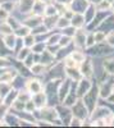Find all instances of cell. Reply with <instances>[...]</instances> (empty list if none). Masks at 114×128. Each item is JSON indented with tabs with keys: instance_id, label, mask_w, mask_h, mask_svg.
<instances>
[{
	"instance_id": "1",
	"label": "cell",
	"mask_w": 114,
	"mask_h": 128,
	"mask_svg": "<svg viewBox=\"0 0 114 128\" xmlns=\"http://www.w3.org/2000/svg\"><path fill=\"white\" fill-rule=\"evenodd\" d=\"M98 98H99V87H94V86L88 90V92L85 96H82V99H84L82 101H84V104L86 105V108L88 109L90 113L96 108Z\"/></svg>"
},
{
	"instance_id": "2",
	"label": "cell",
	"mask_w": 114,
	"mask_h": 128,
	"mask_svg": "<svg viewBox=\"0 0 114 128\" xmlns=\"http://www.w3.org/2000/svg\"><path fill=\"white\" fill-rule=\"evenodd\" d=\"M72 106H73V110H72V112H73V113H72V114H73V116H77V118H80L82 122L86 120L88 116H90V112H88V109L86 108V105L84 104V101H82V100L76 101Z\"/></svg>"
},
{
	"instance_id": "3",
	"label": "cell",
	"mask_w": 114,
	"mask_h": 128,
	"mask_svg": "<svg viewBox=\"0 0 114 128\" xmlns=\"http://www.w3.org/2000/svg\"><path fill=\"white\" fill-rule=\"evenodd\" d=\"M80 72L82 74V77L85 78H91L94 76V64H92L91 59H86L84 62L80 63Z\"/></svg>"
},
{
	"instance_id": "4",
	"label": "cell",
	"mask_w": 114,
	"mask_h": 128,
	"mask_svg": "<svg viewBox=\"0 0 114 128\" xmlns=\"http://www.w3.org/2000/svg\"><path fill=\"white\" fill-rule=\"evenodd\" d=\"M73 42L77 49L86 48V34L82 28H77L73 35Z\"/></svg>"
},
{
	"instance_id": "5",
	"label": "cell",
	"mask_w": 114,
	"mask_h": 128,
	"mask_svg": "<svg viewBox=\"0 0 114 128\" xmlns=\"http://www.w3.org/2000/svg\"><path fill=\"white\" fill-rule=\"evenodd\" d=\"M112 114V112L108 108H104V106H99V108H95L90 113L91 115V120H96V119H106L108 116Z\"/></svg>"
},
{
	"instance_id": "6",
	"label": "cell",
	"mask_w": 114,
	"mask_h": 128,
	"mask_svg": "<svg viewBox=\"0 0 114 128\" xmlns=\"http://www.w3.org/2000/svg\"><path fill=\"white\" fill-rule=\"evenodd\" d=\"M114 91V82L113 81H106L99 87V98L106 99L108 96Z\"/></svg>"
},
{
	"instance_id": "7",
	"label": "cell",
	"mask_w": 114,
	"mask_h": 128,
	"mask_svg": "<svg viewBox=\"0 0 114 128\" xmlns=\"http://www.w3.org/2000/svg\"><path fill=\"white\" fill-rule=\"evenodd\" d=\"M92 87V83L90 82V78H81L78 81V88H77V95L80 96V98H82V96H85L88 90Z\"/></svg>"
},
{
	"instance_id": "8",
	"label": "cell",
	"mask_w": 114,
	"mask_h": 128,
	"mask_svg": "<svg viewBox=\"0 0 114 128\" xmlns=\"http://www.w3.org/2000/svg\"><path fill=\"white\" fill-rule=\"evenodd\" d=\"M70 24L73 26L74 28H82L86 24L84 14H82V13H74L73 17L70 18Z\"/></svg>"
},
{
	"instance_id": "9",
	"label": "cell",
	"mask_w": 114,
	"mask_h": 128,
	"mask_svg": "<svg viewBox=\"0 0 114 128\" xmlns=\"http://www.w3.org/2000/svg\"><path fill=\"white\" fill-rule=\"evenodd\" d=\"M102 68L104 72H106L108 74L114 77V58H108L102 62Z\"/></svg>"
},
{
	"instance_id": "10",
	"label": "cell",
	"mask_w": 114,
	"mask_h": 128,
	"mask_svg": "<svg viewBox=\"0 0 114 128\" xmlns=\"http://www.w3.org/2000/svg\"><path fill=\"white\" fill-rule=\"evenodd\" d=\"M66 70H67V74L70 77V80L72 81H80L81 78H82V74H81V72H80V69L76 67V68H66Z\"/></svg>"
},
{
	"instance_id": "11",
	"label": "cell",
	"mask_w": 114,
	"mask_h": 128,
	"mask_svg": "<svg viewBox=\"0 0 114 128\" xmlns=\"http://www.w3.org/2000/svg\"><path fill=\"white\" fill-rule=\"evenodd\" d=\"M69 56L72 58V59H74V62H77L78 64L81 63V62H84L85 60V52L84 51H81L80 49H77V50H73V51H72L70 52V54H69Z\"/></svg>"
},
{
	"instance_id": "12",
	"label": "cell",
	"mask_w": 114,
	"mask_h": 128,
	"mask_svg": "<svg viewBox=\"0 0 114 128\" xmlns=\"http://www.w3.org/2000/svg\"><path fill=\"white\" fill-rule=\"evenodd\" d=\"M27 88L32 94H38V92H41V84L38 81H30L27 84Z\"/></svg>"
},
{
	"instance_id": "13",
	"label": "cell",
	"mask_w": 114,
	"mask_h": 128,
	"mask_svg": "<svg viewBox=\"0 0 114 128\" xmlns=\"http://www.w3.org/2000/svg\"><path fill=\"white\" fill-rule=\"evenodd\" d=\"M35 95H36V96H35L36 105L38 106V108H42V106L45 105V102H46V98H45V95H44V94H41V92L35 94Z\"/></svg>"
},
{
	"instance_id": "14",
	"label": "cell",
	"mask_w": 114,
	"mask_h": 128,
	"mask_svg": "<svg viewBox=\"0 0 114 128\" xmlns=\"http://www.w3.org/2000/svg\"><path fill=\"white\" fill-rule=\"evenodd\" d=\"M105 36H106V34L102 32V31H100V30L94 32V38H95L96 44H99V42H104L105 41Z\"/></svg>"
},
{
	"instance_id": "15",
	"label": "cell",
	"mask_w": 114,
	"mask_h": 128,
	"mask_svg": "<svg viewBox=\"0 0 114 128\" xmlns=\"http://www.w3.org/2000/svg\"><path fill=\"white\" fill-rule=\"evenodd\" d=\"M69 24H70V20H69L68 18H66L64 16L60 17V18L58 19V22H56V26H58L59 28H66V27H68Z\"/></svg>"
},
{
	"instance_id": "16",
	"label": "cell",
	"mask_w": 114,
	"mask_h": 128,
	"mask_svg": "<svg viewBox=\"0 0 114 128\" xmlns=\"http://www.w3.org/2000/svg\"><path fill=\"white\" fill-rule=\"evenodd\" d=\"M72 42V37H69V36H66V35H63V36H60L59 37V41H58V44H59V46H68L69 44Z\"/></svg>"
},
{
	"instance_id": "17",
	"label": "cell",
	"mask_w": 114,
	"mask_h": 128,
	"mask_svg": "<svg viewBox=\"0 0 114 128\" xmlns=\"http://www.w3.org/2000/svg\"><path fill=\"white\" fill-rule=\"evenodd\" d=\"M64 67L66 68H76V67H78V63L77 62H74V59H72L69 55L66 58V60H64Z\"/></svg>"
},
{
	"instance_id": "18",
	"label": "cell",
	"mask_w": 114,
	"mask_h": 128,
	"mask_svg": "<svg viewBox=\"0 0 114 128\" xmlns=\"http://www.w3.org/2000/svg\"><path fill=\"white\" fill-rule=\"evenodd\" d=\"M96 9H99V10H110V3L108 2V0H101L100 3H98Z\"/></svg>"
},
{
	"instance_id": "19",
	"label": "cell",
	"mask_w": 114,
	"mask_h": 128,
	"mask_svg": "<svg viewBox=\"0 0 114 128\" xmlns=\"http://www.w3.org/2000/svg\"><path fill=\"white\" fill-rule=\"evenodd\" d=\"M95 44L96 42H95V38H94V32L87 34L86 35V48H92Z\"/></svg>"
},
{
	"instance_id": "20",
	"label": "cell",
	"mask_w": 114,
	"mask_h": 128,
	"mask_svg": "<svg viewBox=\"0 0 114 128\" xmlns=\"http://www.w3.org/2000/svg\"><path fill=\"white\" fill-rule=\"evenodd\" d=\"M105 42H106L109 46H112L114 49V31H110V32H108V34H106Z\"/></svg>"
},
{
	"instance_id": "21",
	"label": "cell",
	"mask_w": 114,
	"mask_h": 128,
	"mask_svg": "<svg viewBox=\"0 0 114 128\" xmlns=\"http://www.w3.org/2000/svg\"><path fill=\"white\" fill-rule=\"evenodd\" d=\"M45 66H42V64H35V66H32V68H31V70H32V73H36V74H41L45 72Z\"/></svg>"
},
{
	"instance_id": "22",
	"label": "cell",
	"mask_w": 114,
	"mask_h": 128,
	"mask_svg": "<svg viewBox=\"0 0 114 128\" xmlns=\"http://www.w3.org/2000/svg\"><path fill=\"white\" fill-rule=\"evenodd\" d=\"M44 14H45L46 17H51V16L56 14V8H55L54 5H48L46 9L44 10Z\"/></svg>"
},
{
	"instance_id": "23",
	"label": "cell",
	"mask_w": 114,
	"mask_h": 128,
	"mask_svg": "<svg viewBox=\"0 0 114 128\" xmlns=\"http://www.w3.org/2000/svg\"><path fill=\"white\" fill-rule=\"evenodd\" d=\"M0 31H2V34H4V35H9L10 32H12V27L6 23H4V24L0 26Z\"/></svg>"
},
{
	"instance_id": "24",
	"label": "cell",
	"mask_w": 114,
	"mask_h": 128,
	"mask_svg": "<svg viewBox=\"0 0 114 128\" xmlns=\"http://www.w3.org/2000/svg\"><path fill=\"white\" fill-rule=\"evenodd\" d=\"M5 44L9 46V48H13L14 46V44H16V38L12 36V35H10L9 34V36L6 37V41H5Z\"/></svg>"
},
{
	"instance_id": "25",
	"label": "cell",
	"mask_w": 114,
	"mask_h": 128,
	"mask_svg": "<svg viewBox=\"0 0 114 128\" xmlns=\"http://www.w3.org/2000/svg\"><path fill=\"white\" fill-rule=\"evenodd\" d=\"M28 50L27 49H24V50H22V51H20V54H19V59H22V58H24L27 54H28V52H27Z\"/></svg>"
},
{
	"instance_id": "26",
	"label": "cell",
	"mask_w": 114,
	"mask_h": 128,
	"mask_svg": "<svg viewBox=\"0 0 114 128\" xmlns=\"http://www.w3.org/2000/svg\"><path fill=\"white\" fill-rule=\"evenodd\" d=\"M6 12H5V10L4 9H0V18H6Z\"/></svg>"
},
{
	"instance_id": "27",
	"label": "cell",
	"mask_w": 114,
	"mask_h": 128,
	"mask_svg": "<svg viewBox=\"0 0 114 128\" xmlns=\"http://www.w3.org/2000/svg\"><path fill=\"white\" fill-rule=\"evenodd\" d=\"M110 10H112V12H114V0H113L112 4H110Z\"/></svg>"
},
{
	"instance_id": "28",
	"label": "cell",
	"mask_w": 114,
	"mask_h": 128,
	"mask_svg": "<svg viewBox=\"0 0 114 128\" xmlns=\"http://www.w3.org/2000/svg\"><path fill=\"white\" fill-rule=\"evenodd\" d=\"M113 14H114V12H113Z\"/></svg>"
}]
</instances>
